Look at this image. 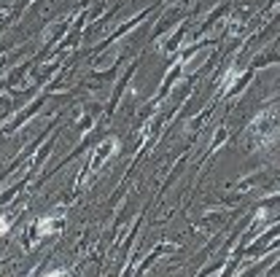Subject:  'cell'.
<instances>
[{
  "label": "cell",
  "mask_w": 280,
  "mask_h": 277,
  "mask_svg": "<svg viewBox=\"0 0 280 277\" xmlns=\"http://www.w3.org/2000/svg\"><path fill=\"white\" fill-rule=\"evenodd\" d=\"M49 229H54V221H51V218H46V221H41V224H38V232H41V234H46Z\"/></svg>",
  "instance_id": "1"
},
{
  "label": "cell",
  "mask_w": 280,
  "mask_h": 277,
  "mask_svg": "<svg viewBox=\"0 0 280 277\" xmlns=\"http://www.w3.org/2000/svg\"><path fill=\"white\" fill-rule=\"evenodd\" d=\"M8 232V218H0V234Z\"/></svg>",
  "instance_id": "2"
}]
</instances>
